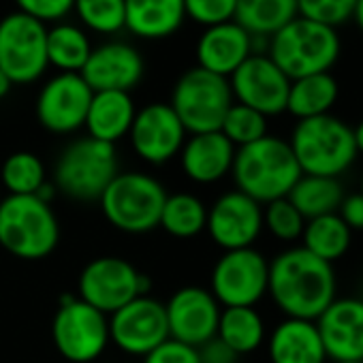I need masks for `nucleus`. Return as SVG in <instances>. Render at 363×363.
I'll return each instance as SVG.
<instances>
[{
  "label": "nucleus",
  "instance_id": "20e7f679",
  "mask_svg": "<svg viewBox=\"0 0 363 363\" xmlns=\"http://www.w3.org/2000/svg\"><path fill=\"white\" fill-rule=\"evenodd\" d=\"M340 35L335 28L295 18L269 37L267 56L293 82L299 77L329 73L340 58Z\"/></svg>",
  "mask_w": 363,
  "mask_h": 363
},
{
  "label": "nucleus",
  "instance_id": "f03ea898",
  "mask_svg": "<svg viewBox=\"0 0 363 363\" xmlns=\"http://www.w3.org/2000/svg\"><path fill=\"white\" fill-rule=\"evenodd\" d=\"M231 175L238 186L235 191L267 206L276 199L289 197L303 173L289 141L265 135L263 139L235 150Z\"/></svg>",
  "mask_w": 363,
  "mask_h": 363
},
{
  "label": "nucleus",
  "instance_id": "1a4fd4ad",
  "mask_svg": "<svg viewBox=\"0 0 363 363\" xmlns=\"http://www.w3.org/2000/svg\"><path fill=\"white\" fill-rule=\"evenodd\" d=\"M48 62V26L22 11L0 20V71L13 84L37 82Z\"/></svg>",
  "mask_w": 363,
  "mask_h": 363
},
{
  "label": "nucleus",
  "instance_id": "c85d7f7f",
  "mask_svg": "<svg viewBox=\"0 0 363 363\" xmlns=\"http://www.w3.org/2000/svg\"><path fill=\"white\" fill-rule=\"evenodd\" d=\"M92 50L88 33L77 24L60 22L48 28V62L60 73H82Z\"/></svg>",
  "mask_w": 363,
  "mask_h": 363
},
{
  "label": "nucleus",
  "instance_id": "79ce46f5",
  "mask_svg": "<svg viewBox=\"0 0 363 363\" xmlns=\"http://www.w3.org/2000/svg\"><path fill=\"white\" fill-rule=\"evenodd\" d=\"M197 352H199V361L201 363H238V359H240V354H235L218 337H212L210 342L199 346Z\"/></svg>",
  "mask_w": 363,
  "mask_h": 363
},
{
  "label": "nucleus",
  "instance_id": "c03bdc74",
  "mask_svg": "<svg viewBox=\"0 0 363 363\" xmlns=\"http://www.w3.org/2000/svg\"><path fill=\"white\" fill-rule=\"evenodd\" d=\"M11 86H13V82L3 71H0V99H5L11 92Z\"/></svg>",
  "mask_w": 363,
  "mask_h": 363
},
{
  "label": "nucleus",
  "instance_id": "2eb2a0df",
  "mask_svg": "<svg viewBox=\"0 0 363 363\" xmlns=\"http://www.w3.org/2000/svg\"><path fill=\"white\" fill-rule=\"evenodd\" d=\"M169 337L193 348L216 337L223 306L203 286H184L164 303Z\"/></svg>",
  "mask_w": 363,
  "mask_h": 363
},
{
  "label": "nucleus",
  "instance_id": "39448f33",
  "mask_svg": "<svg viewBox=\"0 0 363 363\" xmlns=\"http://www.w3.org/2000/svg\"><path fill=\"white\" fill-rule=\"evenodd\" d=\"M60 242V225L50 203L35 195L0 199V246L24 261L50 257Z\"/></svg>",
  "mask_w": 363,
  "mask_h": 363
},
{
  "label": "nucleus",
  "instance_id": "7c9ffc66",
  "mask_svg": "<svg viewBox=\"0 0 363 363\" xmlns=\"http://www.w3.org/2000/svg\"><path fill=\"white\" fill-rule=\"evenodd\" d=\"M301 240L308 252L333 265L337 259H342L348 252L352 242V231L344 225V220L337 214H327L306 220Z\"/></svg>",
  "mask_w": 363,
  "mask_h": 363
},
{
  "label": "nucleus",
  "instance_id": "ea45409f",
  "mask_svg": "<svg viewBox=\"0 0 363 363\" xmlns=\"http://www.w3.org/2000/svg\"><path fill=\"white\" fill-rule=\"evenodd\" d=\"M143 363H201V361H199L197 348L179 344L169 337L158 348H154L150 354H145Z\"/></svg>",
  "mask_w": 363,
  "mask_h": 363
},
{
  "label": "nucleus",
  "instance_id": "de8ad7c7",
  "mask_svg": "<svg viewBox=\"0 0 363 363\" xmlns=\"http://www.w3.org/2000/svg\"><path fill=\"white\" fill-rule=\"evenodd\" d=\"M333 363H363V361H333Z\"/></svg>",
  "mask_w": 363,
  "mask_h": 363
},
{
  "label": "nucleus",
  "instance_id": "4468645a",
  "mask_svg": "<svg viewBox=\"0 0 363 363\" xmlns=\"http://www.w3.org/2000/svg\"><path fill=\"white\" fill-rule=\"evenodd\" d=\"M233 101L246 105L265 118L286 111L291 79L276 67L267 54L248 56L242 67L229 77Z\"/></svg>",
  "mask_w": 363,
  "mask_h": 363
},
{
  "label": "nucleus",
  "instance_id": "ddd939ff",
  "mask_svg": "<svg viewBox=\"0 0 363 363\" xmlns=\"http://www.w3.org/2000/svg\"><path fill=\"white\" fill-rule=\"evenodd\" d=\"M107 320L109 342L133 357H145L169 340L164 303L147 295L135 297L133 301L109 314Z\"/></svg>",
  "mask_w": 363,
  "mask_h": 363
},
{
  "label": "nucleus",
  "instance_id": "9d476101",
  "mask_svg": "<svg viewBox=\"0 0 363 363\" xmlns=\"http://www.w3.org/2000/svg\"><path fill=\"white\" fill-rule=\"evenodd\" d=\"M52 337L67 361L92 363L109 344V320L79 297L67 295L52 320Z\"/></svg>",
  "mask_w": 363,
  "mask_h": 363
},
{
  "label": "nucleus",
  "instance_id": "f8f14e48",
  "mask_svg": "<svg viewBox=\"0 0 363 363\" xmlns=\"http://www.w3.org/2000/svg\"><path fill=\"white\" fill-rule=\"evenodd\" d=\"M150 280L122 257H99L90 261L77 280L79 299L105 316L113 314L139 295H147Z\"/></svg>",
  "mask_w": 363,
  "mask_h": 363
},
{
  "label": "nucleus",
  "instance_id": "4be33fe9",
  "mask_svg": "<svg viewBox=\"0 0 363 363\" xmlns=\"http://www.w3.org/2000/svg\"><path fill=\"white\" fill-rule=\"evenodd\" d=\"M248 56H252V37L238 22L210 26L197 41V67L227 79Z\"/></svg>",
  "mask_w": 363,
  "mask_h": 363
},
{
  "label": "nucleus",
  "instance_id": "49530a36",
  "mask_svg": "<svg viewBox=\"0 0 363 363\" xmlns=\"http://www.w3.org/2000/svg\"><path fill=\"white\" fill-rule=\"evenodd\" d=\"M359 195L363 197V173H361V179H359Z\"/></svg>",
  "mask_w": 363,
  "mask_h": 363
},
{
  "label": "nucleus",
  "instance_id": "6e6552de",
  "mask_svg": "<svg viewBox=\"0 0 363 363\" xmlns=\"http://www.w3.org/2000/svg\"><path fill=\"white\" fill-rule=\"evenodd\" d=\"M233 103L229 79L199 67L186 71L175 82L169 101L189 135L220 130L223 120Z\"/></svg>",
  "mask_w": 363,
  "mask_h": 363
},
{
  "label": "nucleus",
  "instance_id": "cd10ccee",
  "mask_svg": "<svg viewBox=\"0 0 363 363\" xmlns=\"http://www.w3.org/2000/svg\"><path fill=\"white\" fill-rule=\"evenodd\" d=\"M286 199L306 220H312L318 216L335 214L344 199V189L335 177L301 175Z\"/></svg>",
  "mask_w": 363,
  "mask_h": 363
},
{
  "label": "nucleus",
  "instance_id": "393cba45",
  "mask_svg": "<svg viewBox=\"0 0 363 363\" xmlns=\"http://www.w3.org/2000/svg\"><path fill=\"white\" fill-rule=\"evenodd\" d=\"M135 113L128 92H94L84 126L88 137L116 145L122 137H128Z\"/></svg>",
  "mask_w": 363,
  "mask_h": 363
},
{
  "label": "nucleus",
  "instance_id": "412c9836",
  "mask_svg": "<svg viewBox=\"0 0 363 363\" xmlns=\"http://www.w3.org/2000/svg\"><path fill=\"white\" fill-rule=\"evenodd\" d=\"M235 145L220 133H199L186 137L179 150V167L197 184H216L233 169Z\"/></svg>",
  "mask_w": 363,
  "mask_h": 363
},
{
  "label": "nucleus",
  "instance_id": "f704fd0d",
  "mask_svg": "<svg viewBox=\"0 0 363 363\" xmlns=\"http://www.w3.org/2000/svg\"><path fill=\"white\" fill-rule=\"evenodd\" d=\"M220 133L235 147H244L267 135V118L246 105L233 103L223 120Z\"/></svg>",
  "mask_w": 363,
  "mask_h": 363
},
{
  "label": "nucleus",
  "instance_id": "2f4dec72",
  "mask_svg": "<svg viewBox=\"0 0 363 363\" xmlns=\"http://www.w3.org/2000/svg\"><path fill=\"white\" fill-rule=\"evenodd\" d=\"M208 208L206 203L191 193L167 195L158 227H162L171 238L191 240L206 231Z\"/></svg>",
  "mask_w": 363,
  "mask_h": 363
},
{
  "label": "nucleus",
  "instance_id": "9b49d317",
  "mask_svg": "<svg viewBox=\"0 0 363 363\" xmlns=\"http://www.w3.org/2000/svg\"><path fill=\"white\" fill-rule=\"evenodd\" d=\"M269 261L252 246L227 250L210 276V293L223 308H255L267 295Z\"/></svg>",
  "mask_w": 363,
  "mask_h": 363
},
{
  "label": "nucleus",
  "instance_id": "aec40b11",
  "mask_svg": "<svg viewBox=\"0 0 363 363\" xmlns=\"http://www.w3.org/2000/svg\"><path fill=\"white\" fill-rule=\"evenodd\" d=\"M314 323L327 359L363 361V299L335 297Z\"/></svg>",
  "mask_w": 363,
  "mask_h": 363
},
{
  "label": "nucleus",
  "instance_id": "f257e3e1",
  "mask_svg": "<svg viewBox=\"0 0 363 363\" xmlns=\"http://www.w3.org/2000/svg\"><path fill=\"white\" fill-rule=\"evenodd\" d=\"M333 265L303 246L289 248L269 261L267 293L286 318L316 320L335 299Z\"/></svg>",
  "mask_w": 363,
  "mask_h": 363
},
{
  "label": "nucleus",
  "instance_id": "4c0bfd02",
  "mask_svg": "<svg viewBox=\"0 0 363 363\" xmlns=\"http://www.w3.org/2000/svg\"><path fill=\"white\" fill-rule=\"evenodd\" d=\"M238 0H184L186 18L210 28L233 22Z\"/></svg>",
  "mask_w": 363,
  "mask_h": 363
},
{
  "label": "nucleus",
  "instance_id": "72a5a7b5",
  "mask_svg": "<svg viewBox=\"0 0 363 363\" xmlns=\"http://www.w3.org/2000/svg\"><path fill=\"white\" fill-rule=\"evenodd\" d=\"M73 11L84 28L99 35H118L126 30L124 0H75Z\"/></svg>",
  "mask_w": 363,
  "mask_h": 363
},
{
  "label": "nucleus",
  "instance_id": "f3484780",
  "mask_svg": "<svg viewBox=\"0 0 363 363\" xmlns=\"http://www.w3.org/2000/svg\"><path fill=\"white\" fill-rule=\"evenodd\" d=\"M92 90L79 73H58L37 96V118L43 128L69 135L86 124Z\"/></svg>",
  "mask_w": 363,
  "mask_h": 363
},
{
  "label": "nucleus",
  "instance_id": "58836bf2",
  "mask_svg": "<svg viewBox=\"0 0 363 363\" xmlns=\"http://www.w3.org/2000/svg\"><path fill=\"white\" fill-rule=\"evenodd\" d=\"M75 0H16V5L22 13L48 24L60 22L73 11Z\"/></svg>",
  "mask_w": 363,
  "mask_h": 363
},
{
  "label": "nucleus",
  "instance_id": "dca6fc26",
  "mask_svg": "<svg viewBox=\"0 0 363 363\" xmlns=\"http://www.w3.org/2000/svg\"><path fill=\"white\" fill-rule=\"evenodd\" d=\"M186 135V128L182 126L169 103H150L135 113L128 141L141 160L164 164L179 154Z\"/></svg>",
  "mask_w": 363,
  "mask_h": 363
},
{
  "label": "nucleus",
  "instance_id": "423d86ee",
  "mask_svg": "<svg viewBox=\"0 0 363 363\" xmlns=\"http://www.w3.org/2000/svg\"><path fill=\"white\" fill-rule=\"evenodd\" d=\"M167 191L147 173H118L101 195L99 203L107 223L124 233H147L158 227Z\"/></svg>",
  "mask_w": 363,
  "mask_h": 363
},
{
  "label": "nucleus",
  "instance_id": "b1692460",
  "mask_svg": "<svg viewBox=\"0 0 363 363\" xmlns=\"http://www.w3.org/2000/svg\"><path fill=\"white\" fill-rule=\"evenodd\" d=\"M126 30L139 39H167L186 20L184 0H124Z\"/></svg>",
  "mask_w": 363,
  "mask_h": 363
},
{
  "label": "nucleus",
  "instance_id": "37998d69",
  "mask_svg": "<svg viewBox=\"0 0 363 363\" xmlns=\"http://www.w3.org/2000/svg\"><path fill=\"white\" fill-rule=\"evenodd\" d=\"M352 137H354V145H357V154H363V120L352 128Z\"/></svg>",
  "mask_w": 363,
  "mask_h": 363
},
{
  "label": "nucleus",
  "instance_id": "6ab92c4d",
  "mask_svg": "<svg viewBox=\"0 0 363 363\" xmlns=\"http://www.w3.org/2000/svg\"><path fill=\"white\" fill-rule=\"evenodd\" d=\"M79 75L92 92H130L143 77V58L130 43L109 41L92 50Z\"/></svg>",
  "mask_w": 363,
  "mask_h": 363
},
{
  "label": "nucleus",
  "instance_id": "7ed1b4c3",
  "mask_svg": "<svg viewBox=\"0 0 363 363\" xmlns=\"http://www.w3.org/2000/svg\"><path fill=\"white\" fill-rule=\"evenodd\" d=\"M289 145L303 175L337 179L359 156L352 128L331 113L297 120Z\"/></svg>",
  "mask_w": 363,
  "mask_h": 363
},
{
  "label": "nucleus",
  "instance_id": "e433bc0d",
  "mask_svg": "<svg viewBox=\"0 0 363 363\" xmlns=\"http://www.w3.org/2000/svg\"><path fill=\"white\" fill-rule=\"evenodd\" d=\"M357 0H297V16L316 24L337 28L354 13Z\"/></svg>",
  "mask_w": 363,
  "mask_h": 363
},
{
  "label": "nucleus",
  "instance_id": "c756f323",
  "mask_svg": "<svg viewBox=\"0 0 363 363\" xmlns=\"http://www.w3.org/2000/svg\"><path fill=\"white\" fill-rule=\"evenodd\" d=\"M216 337L240 357L255 352L265 342V320L255 308H223Z\"/></svg>",
  "mask_w": 363,
  "mask_h": 363
},
{
  "label": "nucleus",
  "instance_id": "a211bd4d",
  "mask_svg": "<svg viewBox=\"0 0 363 363\" xmlns=\"http://www.w3.org/2000/svg\"><path fill=\"white\" fill-rule=\"evenodd\" d=\"M206 231L225 252L252 248L263 231V206L240 191H229L208 210Z\"/></svg>",
  "mask_w": 363,
  "mask_h": 363
},
{
  "label": "nucleus",
  "instance_id": "a878e982",
  "mask_svg": "<svg viewBox=\"0 0 363 363\" xmlns=\"http://www.w3.org/2000/svg\"><path fill=\"white\" fill-rule=\"evenodd\" d=\"M340 96V86L331 73H316L291 82L286 111L297 120L327 116Z\"/></svg>",
  "mask_w": 363,
  "mask_h": 363
},
{
  "label": "nucleus",
  "instance_id": "bb28decb",
  "mask_svg": "<svg viewBox=\"0 0 363 363\" xmlns=\"http://www.w3.org/2000/svg\"><path fill=\"white\" fill-rule=\"evenodd\" d=\"M297 18V0H238L235 18L250 37H274Z\"/></svg>",
  "mask_w": 363,
  "mask_h": 363
},
{
  "label": "nucleus",
  "instance_id": "a18cd8bd",
  "mask_svg": "<svg viewBox=\"0 0 363 363\" xmlns=\"http://www.w3.org/2000/svg\"><path fill=\"white\" fill-rule=\"evenodd\" d=\"M352 18H354V24H357V28L363 33V0H357Z\"/></svg>",
  "mask_w": 363,
  "mask_h": 363
},
{
  "label": "nucleus",
  "instance_id": "473e14b6",
  "mask_svg": "<svg viewBox=\"0 0 363 363\" xmlns=\"http://www.w3.org/2000/svg\"><path fill=\"white\" fill-rule=\"evenodd\" d=\"M0 179L9 195L26 197L37 195L45 184V167L41 158L33 152H16L11 154L0 169Z\"/></svg>",
  "mask_w": 363,
  "mask_h": 363
},
{
  "label": "nucleus",
  "instance_id": "0eeeda50",
  "mask_svg": "<svg viewBox=\"0 0 363 363\" xmlns=\"http://www.w3.org/2000/svg\"><path fill=\"white\" fill-rule=\"evenodd\" d=\"M118 173L116 145L82 137L62 150L54 171V186L75 201H99Z\"/></svg>",
  "mask_w": 363,
  "mask_h": 363
},
{
  "label": "nucleus",
  "instance_id": "5701e85b",
  "mask_svg": "<svg viewBox=\"0 0 363 363\" xmlns=\"http://www.w3.org/2000/svg\"><path fill=\"white\" fill-rule=\"evenodd\" d=\"M272 363H327V352L314 320L284 318L267 342Z\"/></svg>",
  "mask_w": 363,
  "mask_h": 363
},
{
  "label": "nucleus",
  "instance_id": "c9c22d12",
  "mask_svg": "<svg viewBox=\"0 0 363 363\" xmlns=\"http://www.w3.org/2000/svg\"><path fill=\"white\" fill-rule=\"evenodd\" d=\"M306 218L284 197L263 206V229H267L280 242H295L301 238Z\"/></svg>",
  "mask_w": 363,
  "mask_h": 363
},
{
  "label": "nucleus",
  "instance_id": "a19ab883",
  "mask_svg": "<svg viewBox=\"0 0 363 363\" xmlns=\"http://www.w3.org/2000/svg\"><path fill=\"white\" fill-rule=\"evenodd\" d=\"M335 214L350 231H363V197L359 193L344 197Z\"/></svg>",
  "mask_w": 363,
  "mask_h": 363
}]
</instances>
